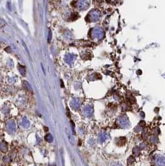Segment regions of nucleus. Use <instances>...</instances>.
Instances as JSON below:
<instances>
[{
	"instance_id": "obj_1",
	"label": "nucleus",
	"mask_w": 165,
	"mask_h": 166,
	"mask_svg": "<svg viewBox=\"0 0 165 166\" xmlns=\"http://www.w3.org/2000/svg\"><path fill=\"white\" fill-rule=\"evenodd\" d=\"M6 129L9 132H14L16 130V123L14 121L10 120L6 123Z\"/></svg>"
},
{
	"instance_id": "obj_2",
	"label": "nucleus",
	"mask_w": 165,
	"mask_h": 166,
	"mask_svg": "<svg viewBox=\"0 0 165 166\" xmlns=\"http://www.w3.org/2000/svg\"><path fill=\"white\" fill-rule=\"evenodd\" d=\"M83 113L85 116H90L93 113V108L91 106H86L83 109Z\"/></svg>"
},
{
	"instance_id": "obj_3",
	"label": "nucleus",
	"mask_w": 165,
	"mask_h": 166,
	"mask_svg": "<svg viewBox=\"0 0 165 166\" xmlns=\"http://www.w3.org/2000/svg\"><path fill=\"white\" fill-rule=\"evenodd\" d=\"M70 105L72 106V108L75 110H78L80 108L81 106V101L80 100H78V99H76V100H73L72 102L70 103Z\"/></svg>"
},
{
	"instance_id": "obj_4",
	"label": "nucleus",
	"mask_w": 165,
	"mask_h": 166,
	"mask_svg": "<svg viewBox=\"0 0 165 166\" xmlns=\"http://www.w3.org/2000/svg\"><path fill=\"white\" fill-rule=\"evenodd\" d=\"M21 125L24 128H29V126H30V122L27 119V118H23L22 119L21 121Z\"/></svg>"
},
{
	"instance_id": "obj_5",
	"label": "nucleus",
	"mask_w": 165,
	"mask_h": 166,
	"mask_svg": "<svg viewBox=\"0 0 165 166\" xmlns=\"http://www.w3.org/2000/svg\"><path fill=\"white\" fill-rule=\"evenodd\" d=\"M119 122H120V125L124 126H126L128 125V120L126 116L122 117V118L120 119V120Z\"/></svg>"
},
{
	"instance_id": "obj_6",
	"label": "nucleus",
	"mask_w": 165,
	"mask_h": 166,
	"mask_svg": "<svg viewBox=\"0 0 165 166\" xmlns=\"http://www.w3.org/2000/svg\"><path fill=\"white\" fill-rule=\"evenodd\" d=\"M0 149L2 152H6L8 150V145L5 142H1L0 143Z\"/></svg>"
},
{
	"instance_id": "obj_7",
	"label": "nucleus",
	"mask_w": 165,
	"mask_h": 166,
	"mask_svg": "<svg viewBox=\"0 0 165 166\" xmlns=\"http://www.w3.org/2000/svg\"><path fill=\"white\" fill-rule=\"evenodd\" d=\"M108 139V135L104 133L100 134L99 136V141L100 142H102L105 141Z\"/></svg>"
},
{
	"instance_id": "obj_8",
	"label": "nucleus",
	"mask_w": 165,
	"mask_h": 166,
	"mask_svg": "<svg viewBox=\"0 0 165 166\" xmlns=\"http://www.w3.org/2000/svg\"><path fill=\"white\" fill-rule=\"evenodd\" d=\"M126 142V137H119V138H118V141H117V144L118 145H119V146H122V145L124 144Z\"/></svg>"
},
{
	"instance_id": "obj_9",
	"label": "nucleus",
	"mask_w": 165,
	"mask_h": 166,
	"mask_svg": "<svg viewBox=\"0 0 165 166\" xmlns=\"http://www.w3.org/2000/svg\"><path fill=\"white\" fill-rule=\"evenodd\" d=\"M45 139H46V141L48 142H52L54 138H53V136L51 134H47L46 136H45Z\"/></svg>"
},
{
	"instance_id": "obj_10",
	"label": "nucleus",
	"mask_w": 165,
	"mask_h": 166,
	"mask_svg": "<svg viewBox=\"0 0 165 166\" xmlns=\"http://www.w3.org/2000/svg\"><path fill=\"white\" fill-rule=\"evenodd\" d=\"M157 163L158 164V165H164V157H160L159 159H158L157 160Z\"/></svg>"
},
{
	"instance_id": "obj_11",
	"label": "nucleus",
	"mask_w": 165,
	"mask_h": 166,
	"mask_svg": "<svg viewBox=\"0 0 165 166\" xmlns=\"http://www.w3.org/2000/svg\"><path fill=\"white\" fill-rule=\"evenodd\" d=\"M5 24H6V23H5L3 21H2V20H1V19H0V28H2V27L4 26Z\"/></svg>"
},
{
	"instance_id": "obj_12",
	"label": "nucleus",
	"mask_w": 165,
	"mask_h": 166,
	"mask_svg": "<svg viewBox=\"0 0 165 166\" xmlns=\"http://www.w3.org/2000/svg\"><path fill=\"white\" fill-rule=\"evenodd\" d=\"M4 162H9L11 160V159H10V157H4Z\"/></svg>"
},
{
	"instance_id": "obj_13",
	"label": "nucleus",
	"mask_w": 165,
	"mask_h": 166,
	"mask_svg": "<svg viewBox=\"0 0 165 166\" xmlns=\"http://www.w3.org/2000/svg\"><path fill=\"white\" fill-rule=\"evenodd\" d=\"M140 125L142 127H145V125H146V123H145V121H142L140 123Z\"/></svg>"
},
{
	"instance_id": "obj_14",
	"label": "nucleus",
	"mask_w": 165,
	"mask_h": 166,
	"mask_svg": "<svg viewBox=\"0 0 165 166\" xmlns=\"http://www.w3.org/2000/svg\"><path fill=\"white\" fill-rule=\"evenodd\" d=\"M115 166H118V165H115Z\"/></svg>"
}]
</instances>
